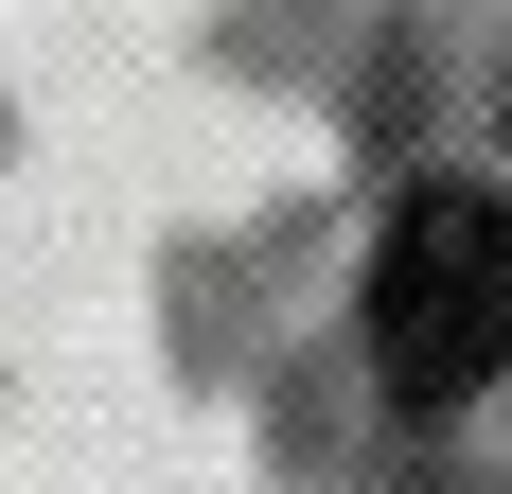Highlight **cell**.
I'll return each instance as SVG.
<instances>
[{"label":"cell","instance_id":"cell-1","mask_svg":"<svg viewBox=\"0 0 512 494\" xmlns=\"http://www.w3.org/2000/svg\"><path fill=\"white\" fill-rule=\"evenodd\" d=\"M512 371V195L495 177H424L389 230H371V389L442 424Z\"/></svg>","mask_w":512,"mask_h":494},{"label":"cell","instance_id":"cell-2","mask_svg":"<svg viewBox=\"0 0 512 494\" xmlns=\"http://www.w3.org/2000/svg\"><path fill=\"white\" fill-rule=\"evenodd\" d=\"M495 159H512V89H495Z\"/></svg>","mask_w":512,"mask_h":494}]
</instances>
